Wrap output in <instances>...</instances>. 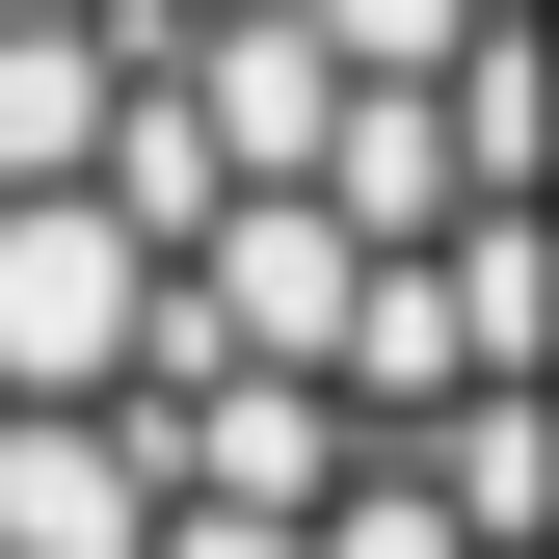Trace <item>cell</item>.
Here are the masks:
<instances>
[{"mask_svg": "<svg viewBox=\"0 0 559 559\" xmlns=\"http://www.w3.org/2000/svg\"><path fill=\"white\" fill-rule=\"evenodd\" d=\"M187 240L133 187H0V400H160Z\"/></svg>", "mask_w": 559, "mask_h": 559, "instance_id": "obj_1", "label": "cell"}, {"mask_svg": "<svg viewBox=\"0 0 559 559\" xmlns=\"http://www.w3.org/2000/svg\"><path fill=\"white\" fill-rule=\"evenodd\" d=\"M346 320H373L346 187H240V214L187 240V346H214V373H346ZM187 346H160V373H187Z\"/></svg>", "mask_w": 559, "mask_h": 559, "instance_id": "obj_2", "label": "cell"}, {"mask_svg": "<svg viewBox=\"0 0 559 559\" xmlns=\"http://www.w3.org/2000/svg\"><path fill=\"white\" fill-rule=\"evenodd\" d=\"M160 479H187V507H294V533H346L373 400H346V373H214V346H187V373H160Z\"/></svg>", "mask_w": 559, "mask_h": 559, "instance_id": "obj_3", "label": "cell"}, {"mask_svg": "<svg viewBox=\"0 0 559 559\" xmlns=\"http://www.w3.org/2000/svg\"><path fill=\"white\" fill-rule=\"evenodd\" d=\"M187 479H160V400H0V559H160Z\"/></svg>", "mask_w": 559, "mask_h": 559, "instance_id": "obj_4", "label": "cell"}, {"mask_svg": "<svg viewBox=\"0 0 559 559\" xmlns=\"http://www.w3.org/2000/svg\"><path fill=\"white\" fill-rule=\"evenodd\" d=\"M133 81H160V0L133 27H0V187H107Z\"/></svg>", "mask_w": 559, "mask_h": 559, "instance_id": "obj_5", "label": "cell"}, {"mask_svg": "<svg viewBox=\"0 0 559 559\" xmlns=\"http://www.w3.org/2000/svg\"><path fill=\"white\" fill-rule=\"evenodd\" d=\"M187 81H214L240 187H320V133H346V53H320V0H240V27H187Z\"/></svg>", "mask_w": 559, "mask_h": 559, "instance_id": "obj_6", "label": "cell"}, {"mask_svg": "<svg viewBox=\"0 0 559 559\" xmlns=\"http://www.w3.org/2000/svg\"><path fill=\"white\" fill-rule=\"evenodd\" d=\"M479 27H507V0H320V53H346V81H453Z\"/></svg>", "mask_w": 559, "mask_h": 559, "instance_id": "obj_7", "label": "cell"}, {"mask_svg": "<svg viewBox=\"0 0 559 559\" xmlns=\"http://www.w3.org/2000/svg\"><path fill=\"white\" fill-rule=\"evenodd\" d=\"M320 559H479V533H453V479H427V453H373V479H346V533H320Z\"/></svg>", "mask_w": 559, "mask_h": 559, "instance_id": "obj_8", "label": "cell"}, {"mask_svg": "<svg viewBox=\"0 0 559 559\" xmlns=\"http://www.w3.org/2000/svg\"><path fill=\"white\" fill-rule=\"evenodd\" d=\"M0 27H133V0H0Z\"/></svg>", "mask_w": 559, "mask_h": 559, "instance_id": "obj_9", "label": "cell"}, {"mask_svg": "<svg viewBox=\"0 0 559 559\" xmlns=\"http://www.w3.org/2000/svg\"><path fill=\"white\" fill-rule=\"evenodd\" d=\"M160 27H240V0H160Z\"/></svg>", "mask_w": 559, "mask_h": 559, "instance_id": "obj_10", "label": "cell"}, {"mask_svg": "<svg viewBox=\"0 0 559 559\" xmlns=\"http://www.w3.org/2000/svg\"><path fill=\"white\" fill-rule=\"evenodd\" d=\"M507 27H559V0H507Z\"/></svg>", "mask_w": 559, "mask_h": 559, "instance_id": "obj_11", "label": "cell"}]
</instances>
